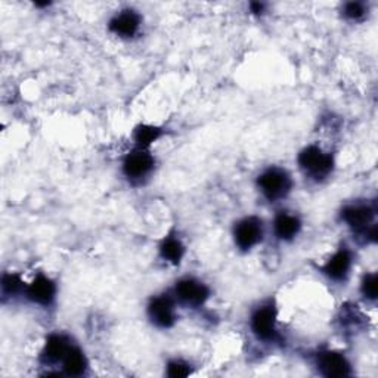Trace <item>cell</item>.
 <instances>
[{"mask_svg":"<svg viewBox=\"0 0 378 378\" xmlns=\"http://www.w3.org/2000/svg\"><path fill=\"white\" fill-rule=\"evenodd\" d=\"M300 167L315 179H322L333 170L334 160L318 147H307L299 156Z\"/></svg>","mask_w":378,"mask_h":378,"instance_id":"cell-1","label":"cell"},{"mask_svg":"<svg viewBox=\"0 0 378 378\" xmlns=\"http://www.w3.org/2000/svg\"><path fill=\"white\" fill-rule=\"evenodd\" d=\"M258 188L269 201L286 197L291 189V177L281 169H269L258 177Z\"/></svg>","mask_w":378,"mask_h":378,"instance_id":"cell-2","label":"cell"},{"mask_svg":"<svg viewBox=\"0 0 378 378\" xmlns=\"http://www.w3.org/2000/svg\"><path fill=\"white\" fill-rule=\"evenodd\" d=\"M235 243L241 250L247 252L253 248L257 243L262 241L263 236V228H262V220L257 217H247L236 224L235 232Z\"/></svg>","mask_w":378,"mask_h":378,"instance_id":"cell-3","label":"cell"},{"mask_svg":"<svg viewBox=\"0 0 378 378\" xmlns=\"http://www.w3.org/2000/svg\"><path fill=\"white\" fill-rule=\"evenodd\" d=\"M208 288L199 281L186 278L176 284V295L189 306H201L208 299Z\"/></svg>","mask_w":378,"mask_h":378,"instance_id":"cell-4","label":"cell"},{"mask_svg":"<svg viewBox=\"0 0 378 378\" xmlns=\"http://www.w3.org/2000/svg\"><path fill=\"white\" fill-rule=\"evenodd\" d=\"M148 315L151 321L161 328L173 327L176 315L172 299L167 295H160V297L152 299L148 306Z\"/></svg>","mask_w":378,"mask_h":378,"instance_id":"cell-5","label":"cell"},{"mask_svg":"<svg viewBox=\"0 0 378 378\" xmlns=\"http://www.w3.org/2000/svg\"><path fill=\"white\" fill-rule=\"evenodd\" d=\"M154 167V158L151 154L145 152L144 149H139L127 156L123 164L124 174L129 179H140V177L147 176Z\"/></svg>","mask_w":378,"mask_h":378,"instance_id":"cell-6","label":"cell"},{"mask_svg":"<svg viewBox=\"0 0 378 378\" xmlns=\"http://www.w3.org/2000/svg\"><path fill=\"white\" fill-rule=\"evenodd\" d=\"M277 313L274 307H262L252 318V328L254 334L262 340H270L275 336Z\"/></svg>","mask_w":378,"mask_h":378,"instance_id":"cell-7","label":"cell"},{"mask_svg":"<svg viewBox=\"0 0 378 378\" xmlns=\"http://www.w3.org/2000/svg\"><path fill=\"white\" fill-rule=\"evenodd\" d=\"M26 294L33 303L47 306L55 297V284L49 278L39 275L26 288Z\"/></svg>","mask_w":378,"mask_h":378,"instance_id":"cell-8","label":"cell"},{"mask_svg":"<svg viewBox=\"0 0 378 378\" xmlns=\"http://www.w3.org/2000/svg\"><path fill=\"white\" fill-rule=\"evenodd\" d=\"M319 366L327 377H346L350 374V365L346 358L336 352H325L319 356Z\"/></svg>","mask_w":378,"mask_h":378,"instance_id":"cell-9","label":"cell"},{"mask_svg":"<svg viewBox=\"0 0 378 378\" xmlns=\"http://www.w3.org/2000/svg\"><path fill=\"white\" fill-rule=\"evenodd\" d=\"M140 24V18L133 10H123L122 14L115 15L110 22V30L122 38H130L133 35Z\"/></svg>","mask_w":378,"mask_h":378,"instance_id":"cell-10","label":"cell"},{"mask_svg":"<svg viewBox=\"0 0 378 378\" xmlns=\"http://www.w3.org/2000/svg\"><path fill=\"white\" fill-rule=\"evenodd\" d=\"M350 265H352V258L349 252L340 250L328 260V263L322 268V270L324 274L328 275L331 279L341 281L347 277Z\"/></svg>","mask_w":378,"mask_h":378,"instance_id":"cell-11","label":"cell"},{"mask_svg":"<svg viewBox=\"0 0 378 378\" xmlns=\"http://www.w3.org/2000/svg\"><path fill=\"white\" fill-rule=\"evenodd\" d=\"M374 211L366 206H350L343 210V219L350 228L362 231L372 222Z\"/></svg>","mask_w":378,"mask_h":378,"instance_id":"cell-12","label":"cell"},{"mask_svg":"<svg viewBox=\"0 0 378 378\" xmlns=\"http://www.w3.org/2000/svg\"><path fill=\"white\" fill-rule=\"evenodd\" d=\"M274 227H275V233L278 235V238L290 241L299 233L302 223L299 217L287 215V213H281V215L277 216Z\"/></svg>","mask_w":378,"mask_h":378,"instance_id":"cell-13","label":"cell"},{"mask_svg":"<svg viewBox=\"0 0 378 378\" xmlns=\"http://www.w3.org/2000/svg\"><path fill=\"white\" fill-rule=\"evenodd\" d=\"M68 349H69V345H68V340L65 337L56 336V334L51 336L46 341V346L43 350V358L47 362L63 361Z\"/></svg>","mask_w":378,"mask_h":378,"instance_id":"cell-14","label":"cell"},{"mask_svg":"<svg viewBox=\"0 0 378 378\" xmlns=\"http://www.w3.org/2000/svg\"><path fill=\"white\" fill-rule=\"evenodd\" d=\"M64 370L68 375H81L86 370V358L77 347H69L63 359Z\"/></svg>","mask_w":378,"mask_h":378,"instance_id":"cell-15","label":"cell"},{"mask_svg":"<svg viewBox=\"0 0 378 378\" xmlns=\"http://www.w3.org/2000/svg\"><path fill=\"white\" fill-rule=\"evenodd\" d=\"M160 253L164 260H167V262H170L173 265H179L182 257H183L185 248H183L182 243L177 238H167V240L163 241V244L160 247Z\"/></svg>","mask_w":378,"mask_h":378,"instance_id":"cell-16","label":"cell"},{"mask_svg":"<svg viewBox=\"0 0 378 378\" xmlns=\"http://www.w3.org/2000/svg\"><path fill=\"white\" fill-rule=\"evenodd\" d=\"M161 136V130L156 126L142 124L135 130V140L136 144L144 149L148 148L151 144H154Z\"/></svg>","mask_w":378,"mask_h":378,"instance_id":"cell-17","label":"cell"},{"mask_svg":"<svg viewBox=\"0 0 378 378\" xmlns=\"http://www.w3.org/2000/svg\"><path fill=\"white\" fill-rule=\"evenodd\" d=\"M22 287V281L15 274H5L2 278V288L6 294H17Z\"/></svg>","mask_w":378,"mask_h":378,"instance_id":"cell-18","label":"cell"},{"mask_svg":"<svg viewBox=\"0 0 378 378\" xmlns=\"http://www.w3.org/2000/svg\"><path fill=\"white\" fill-rule=\"evenodd\" d=\"M362 294L366 299H377V277L374 274L366 275L362 281Z\"/></svg>","mask_w":378,"mask_h":378,"instance_id":"cell-19","label":"cell"},{"mask_svg":"<svg viewBox=\"0 0 378 378\" xmlns=\"http://www.w3.org/2000/svg\"><path fill=\"white\" fill-rule=\"evenodd\" d=\"M167 374L172 378H183V377L191 374V368H189L186 363H182V362H172V363H169Z\"/></svg>","mask_w":378,"mask_h":378,"instance_id":"cell-20","label":"cell"},{"mask_svg":"<svg viewBox=\"0 0 378 378\" xmlns=\"http://www.w3.org/2000/svg\"><path fill=\"white\" fill-rule=\"evenodd\" d=\"M345 15L350 19H359L365 15V6L361 2H350L345 6Z\"/></svg>","mask_w":378,"mask_h":378,"instance_id":"cell-21","label":"cell"},{"mask_svg":"<svg viewBox=\"0 0 378 378\" xmlns=\"http://www.w3.org/2000/svg\"><path fill=\"white\" fill-rule=\"evenodd\" d=\"M250 9L252 12H254V14H262L263 9H265V5L263 3H258V2H254L250 5Z\"/></svg>","mask_w":378,"mask_h":378,"instance_id":"cell-22","label":"cell"}]
</instances>
